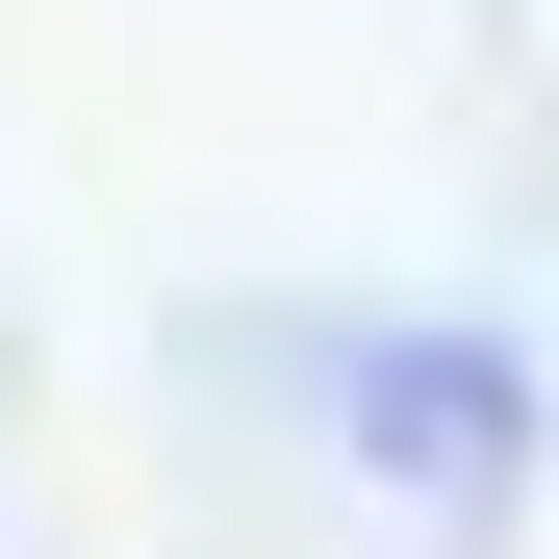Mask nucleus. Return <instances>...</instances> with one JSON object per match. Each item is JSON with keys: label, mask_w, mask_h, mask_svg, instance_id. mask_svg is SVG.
<instances>
[{"label": "nucleus", "mask_w": 559, "mask_h": 559, "mask_svg": "<svg viewBox=\"0 0 559 559\" xmlns=\"http://www.w3.org/2000/svg\"><path fill=\"white\" fill-rule=\"evenodd\" d=\"M331 407H356V457H407V484H432L457 534L509 509V356H484V331H407V356H356Z\"/></svg>", "instance_id": "f257e3e1"}]
</instances>
